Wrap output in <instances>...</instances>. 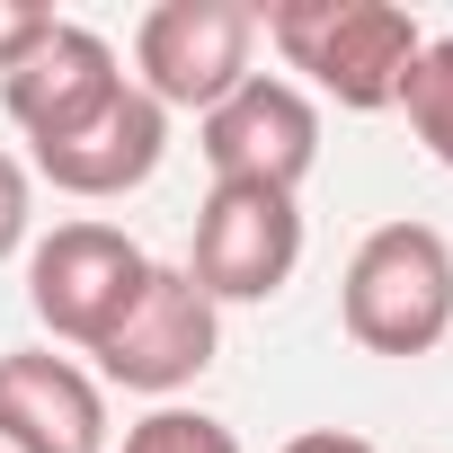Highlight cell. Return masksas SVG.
<instances>
[{
	"mask_svg": "<svg viewBox=\"0 0 453 453\" xmlns=\"http://www.w3.org/2000/svg\"><path fill=\"white\" fill-rule=\"evenodd\" d=\"M107 453H241V435L222 426V418H204V409H151V418H134L125 426V444H107Z\"/></svg>",
	"mask_w": 453,
	"mask_h": 453,
	"instance_id": "7c38bea8",
	"label": "cell"
},
{
	"mask_svg": "<svg viewBox=\"0 0 453 453\" xmlns=\"http://www.w3.org/2000/svg\"><path fill=\"white\" fill-rule=\"evenodd\" d=\"M27 232H36V178H27V160L0 151V258H19Z\"/></svg>",
	"mask_w": 453,
	"mask_h": 453,
	"instance_id": "4fadbf2b",
	"label": "cell"
},
{
	"mask_svg": "<svg viewBox=\"0 0 453 453\" xmlns=\"http://www.w3.org/2000/svg\"><path fill=\"white\" fill-rule=\"evenodd\" d=\"M98 356V373L116 382V391H142V400H178L187 382H204V365L222 356V311L196 294V276L187 267H160L151 258V276H142V294L125 303V320L89 347Z\"/></svg>",
	"mask_w": 453,
	"mask_h": 453,
	"instance_id": "277c9868",
	"label": "cell"
},
{
	"mask_svg": "<svg viewBox=\"0 0 453 453\" xmlns=\"http://www.w3.org/2000/svg\"><path fill=\"white\" fill-rule=\"evenodd\" d=\"M160 151H169V116L125 81V98L107 116H89L72 142H45L36 151V178L63 187V196H81V204H107V196H134L160 169Z\"/></svg>",
	"mask_w": 453,
	"mask_h": 453,
	"instance_id": "30bf717a",
	"label": "cell"
},
{
	"mask_svg": "<svg viewBox=\"0 0 453 453\" xmlns=\"http://www.w3.org/2000/svg\"><path fill=\"white\" fill-rule=\"evenodd\" d=\"M258 10L250 0H160L134 27V89L160 116H213L258 63Z\"/></svg>",
	"mask_w": 453,
	"mask_h": 453,
	"instance_id": "3957f363",
	"label": "cell"
},
{
	"mask_svg": "<svg viewBox=\"0 0 453 453\" xmlns=\"http://www.w3.org/2000/svg\"><path fill=\"white\" fill-rule=\"evenodd\" d=\"M400 116H409V134L426 142V160L453 169V36H426V54H418L409 81H400Z\"/></svg>",
	"mask_w": 453,
	"mask_h": 453,
	"instance_id": "8fae6325",
	"label": "cell"
},
{
	"mask_svg": "<svg viewBox=\"0 0 453 453\" xmlns=\"http://www.w3.org/2000/svg\"><path fill=\"white\" fill-rule=\"evenodd\" d=\"M0 453H107V391L54 347L0 356Z\"/></svg>",
	"mask_w": 453,
	"mask_h": 453,
	"instance_id": "9c48e42d",
	"label": "cell"
},
{
	"mask_svg": "<svg viewBox=\"0 0 453 453\" xmlns=\"http://www.w3.org/2000/svg\"><path fill=\"white\" fill-rule=\"evenodd\" d=\"M125 63H116V45L98 36V27H81V19H54V36L0 81V107H10V125L45 151V142H72L89 116H107L116 98H125Z\"/></svg>",
	"mask_w": 453,
	"mask_h": 453,
	"instance_id": "ba28073f",
	"label": "cell"
},
{
	"mask_svg": "<svg viewBox=\"0 0 453 453\" xmlns=\"http://www.w3.org/2000/svg\"><path fill=\"white\" fill-rule=\"evenodd\" d=\"M276 453H382L373 435H356V426H303L294 444H276Z\"/></svg>",
	"mask_w": 453,
	"mask_h": 453,
	"instance_id": "9a60e30c",
	"label": "cell"
},
{
	"mask_svg": "<svg viewBox=\"0 0 453 453\" xmlns=\"http://www.w3.org/2000/svg\"><path fill=\"white\" fill-rule=\"evenodd\" d=\"M45 36H54V10H36V0H0V81H10Z\"/></svg>",
	"mask_w": 453,
	"mask_h": 453,
	"instance_id": "5bb4252c",
	"label": "cell"
},
{
	"mask_svg": "<svg viewBox=\"0 0 453 453\" xmlns=\"http://www.w3.org/2000/svg\"><path fill=\"white\" fill-rule=\"evenodd\" d=\"M196 151H204L213 187H276V196H294L320 169V107H311L303 81L250 72L213 116H196Z\"/></svg>",
	"mask_w": 453,
	"mask_h": 453,
	"instance_id": "5b68a950",
	"label": "cell"
},
{
	"mask_svg": "<svg viewBox=\"0 0 453 453\" xmlns=\"http://www.w3.org/2000/svg\"><path fill=\"white\" fill-rule=\"evenodd\" d=\"M258 36L285 54V72H303L347 116L400 107V81L426 54V27L391 0H276V10H258Z\"/></svg>",
	"mask_w": 453,
	"mask_h": 453,
	"instance_id": "6da1fadb",
	"label": "cell"
},
{
	"mask_svg": "<svg viewBox=\"0 0 453 453\" xmlns=\"http://www.w3.org/2000/svg\"><path fill=\"white\" fill-rule=\"evenodd\" d=\"M303 267V204L276 196V187H213L196 204V250H187V276L196 294L222 311V303H276Z\"/></svg>",
	"mask_w": 453,
	"mask_h": 453,
	"instance_id": "52a82bcc",
	"label": "cell"
},
{
	"mask_svg": "<svg viewBox=\"0 0 453 453\" xmlns=\"http://www.w3.org/2000/svg\"><path fill=\"white\" fill-rule=\"evenodd\" d=\"M142 276H151V258L116 232V222H54L45 241H27V311L63 338V347H98L116 320H125V303L142 294Z\"/></svg>",
	"mask_w": 453,
	"mask_h": 453,
	"instance_id": "8992f818",
	"label": "cell"
},
{
	"mask_svg": "<svg viewBox=\"0 0 453 453\" xmlns=\"http://www.w3.org/2000/svg\"><path fill=\"white\" fill-rule=\"evenodd\" d=\"M338 320L365 356H426L453 329V241L435 222H382L338 276Z\"/></svg>",
	"mask_w": 453,
	"mask_h": 453,
	"instance_id": "7a4b0ae2",
	"label": "cell"
}]
</instances>
